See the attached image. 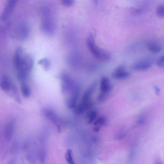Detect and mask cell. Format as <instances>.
<instances>
[{"label": "cell", "mask_w": 164, "mask_h": 164, "mask_svg": "<svg viewBox=\"0 0 164 164\" xmlns=\"http://www.w3.org/2000/svg\"><path fill=\"white\" fill-rule=\"evenodd\" d=\"M86 43L90 52L96 58L102 60H107L110 58L111 55L109 52L95 45L94 37L91 34L87 38Z\"/></svg>", "instance_id": "cell-1"}, {"label": "cell", "mask_w": 164, "mask_h": 164, "mask_svg": "<svg viewBox=\"0 0 164 164\" xmlns=\"http://www.w3.org/2000/svg\"><path fill=\"white\" fill-rule=\"evenodd\" d=\"M0 88L5 92L13 96L15 99L19 95L17 88L7 76H5L2 79L0 82Z\"/></svg>", "instance_id": "cell-2"}, {"label": "cell", "mask_w": 164, "mask_h": 164, "mask_svg": "<svg viewBox=\"0 0 164 164\" xmlns=\"http://www.w3.org/2000/svg\"><path fill=\"white\" fill-rule=\"evenodd\" d=\"M33 65V60L30 55H25L24 56L17 72H22L28 73L32 69Z\"/></svg>", "instance_id": "cell-3"}, {"label": "cell", "mask_w": 164, "mask_h": 164, "mask_svg": "<svg viewBox=\"0 0 164 164\" xmlns=\"http://www.w3.org/2000/svg\"><path fill=\"white\" fill-rule=\"evenodd\" d=\"M130 75V73L126 70L125 68L123 66L118 67L112 72V77L117 80L127 78Z\"/></svg>", "instance_id": "cell-4"}, {"label": "cell", "mask_w": 164, "mask_h": 164, "mask_svg": "<svg viewBox=\"0 0 164 164\" xmlns=\"http://www.w3.org/2000/svg\"><path fill=\"white\" fill-rule=\"evenodd\" d=\"M112 89L109 79L105 76L102 77L101 81L100 93L109 95Z\"/></svg>", "instance_id": "cell-5"}, {"label": "cell", "mask_w": 164, "mask_h": 164, "mask_svg": "<svg viewBox=\"0 0 164 164\" xmlns=\"http://www.w3.org/2000/svg\"><path fill=\"white\" fill-rule=\"evenodd\" d=\"M23 50L21 47L17 48L15 52L14 63L16 70H18L20 66L24 56Z\"/></svg>", "instance_id": "cell-6"}, {"label": "cell", "mask_w": 164, "mask_h": 164, "mask_svg": "<svg viewBox=\"0 0 164 164\" xmlns=\"http://www.w3.org/2000/svg\"><path fill=\"white\" fill-rule=\"evenodd\" d=\"M151 66V62L148 60H144L138 62L134 64L132 69L135 71H144L150 69Z\"/></svg>", "instance_id": "cell-7"}, {"label": "cell", "mask_w": 164, "mask_h": 164, "mask_svg": "<svg viewBox=\"0 0 164 164\" xmlns=\"http://www.w3.org/2000/svg\"><path fill=\"white\" fill-rule=\"evenodd\" d=\"M16 1L10 0L8 2L4 10L1 19L4 21L6 19L13 10L16 4Z\"/></svg>", "instance_id": "cell-8"}, {"label": "cell", "mask_w": 164, "mask_h": 164, "mask_svg": "<svg viewBox=\"0 0 164 164\" xmlns=\"http://www.w3.org/2000/svg\"><path fill=\"white\" fill-rule=\"evenodd\" d=\"M14 125L13 122L8 123L5 127L4 131L5 138L7 141L12 139L14 131Z\"/></svg>", "instance_id": "cell-9"}, {"label": "cell", "mask_w": 164, "mask_h": 164, "mask_svg": "<svg viewBox=\"0 0 164 164\" xmlns=\"http://www.w3.org/2000/svg\"><path fill=\"white\" fill-rule=\"evenodd\" d=\"M148 47L150 52L154 53L160 52L162 49L160 45L155 42H149L148 44Z\"/></svg>", "instance_id": "cell-10"}, {"label": "cell", "mask_w": 164, "mask_h": 164, "mask_svg": "<svg viewBox=\"0 0 164 164\" xmlns=\"http://www.w3.org/2000/svg\"><path fill=\"white\" fill-rule=\"evenodd\" d=\"M21 90L22 95L25 98H28L31 94L30 88L25 82L21 84Z\"/></svg>", "instance_id": "cell-11"}, {"label": "cell", "mask_w": 164, "mask_h": 164, "mask_svg": "<svg viewBox=\"0 0 164 164\" xmlns=\"http://www.w3.org/2000/svg\"><path fill=\"white\" fill-rule=\"evenodd\" d=\"M107 122L106 118L105 117H100L94 122V125L95 126H99L100 127L106 125Z\"/></svg>", "instance_id": "cell-12"}, {"label": "cell", "mask_w": 164, "mask_h": 164, "mask_svg": "<svg viewBox=\"0 0 164 164\" xmlns=\"http://www.w3.org/2000/svg\"><path fill=\"white\" fill-rule=\"evenodd\" d=\"M66 160L69 164H75L73 161L72 154V151L71 149L67 150L65 156Z\"/></svg>", "instance_id": "cell-13"}, {"label": "cell", "mask_w": 164, "mask_h": 164, "mask_svg": "<svg viewBox=\"0 0 164 164\" xmlns=\"http://www.w3.org/2000/svg\"><path fill=\"white\" fill-rule=\"evenodd\" d=\"M38 64L43 66L44 69L45 70H47L50 67V62L49 60L45 58L39 60L38 62Z\"/></svg>", "instance_id": "cell-14"}, {"label": "cell", "mask_w": 164, "mask_h": 164, "mask_svg": "<svg viewBox=\"0 0 164 164\" xmlns=\"http://www.w3.org/2000/svg\"><path fill=\"white\" fill-rule=\"evenodd\" d=\"M156 14L160 17H164V6L163 5H160L157 7L156 9Z\"/></svg>", "instance_id": "cell-15"}, {"label": "cell", "mask_w": 164, "mask_h": 164, "mask_svg": "<svg viewBox=\"0 0 164 164\" xmlns=\"http://www.w3.org/2000/svg\"><path fill=\"white\" fill-rule=\"evenodd\" d=\"M74 3V1L72 0H64L62 1V4L65 7H69Z\"/></svg>", "instance_id": "cell-16"}, {"label": "cell", "mask_w": 164, "mask_h": 164, "mask_svg": "<svg viewBox=\"0 0 164 164\" xmlns=\"http://www.w3.org/2000/svg\"><path fill=\"white\" fill-rule=\"evenodd\" d=\"M157 65L160 68H163L164 66V58L163 55L158 60L157 63Z\"/></svg>", "instance_id": "cell-17"}, {"label": "cell", "mask_w": 164, "mask_h": 164, "mask_svg": "<svg viewBox=\"0 0 164 164\" xmlns=\"http://www.w3.org/2000/svg\"><path fill=\"white\" fill-rule=\"evenodd\" d=\"M154 89L156 94L157 95H159L160 92V89L157 86H154Z\"/></svg>", "instance_id": "cell-18"}, {"label": "cell", "mask_w": 164, "mask_h": 164, "mask_svg": "<svg viewBox=\"0 0 164 164\" xmlns=\"http://www.w3.org/2000/svg\"><path fill=\"white\" fill-rule=\"evenodd\" d=\"M15 159H12L10 160L8 163V164H15Z\"/></svg>", "instance_id": "cell-19"}, {"label": "cell", "mask_w": 164, "mask_h": 164, "mask_svg": "<svg viewBox=\"0 0 164 164\" xmlns=\"http://www.w3.org/2000/svg\"><path fill=\"white\" fill-rule=\"evenodd\" d=\"M155 164H162V163L161 161L157 160Z\"/></svg>", "instance_id": "cell-20"}]
</instances>
